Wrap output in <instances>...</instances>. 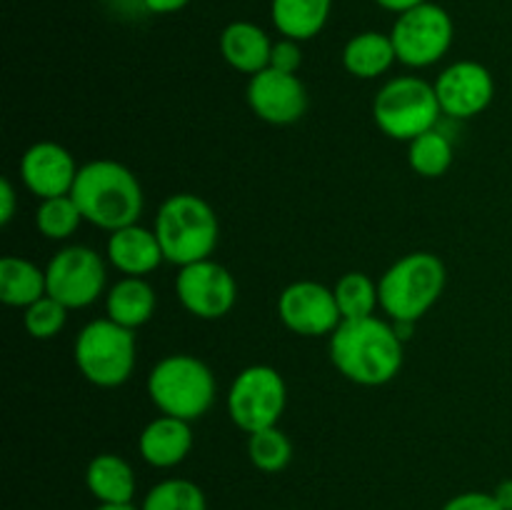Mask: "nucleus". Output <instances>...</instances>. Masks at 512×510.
Here are the masks:
<instances>
[{
  "instance_id": "obj_18",
  "label": "nucleus",
  "mask_w": 512,
  "mask_h": 510,
  "mask_svg": "<svg viewBox=\"0 0 512 510\" xmlns=\"http://www.w3.org/2000/svg\"><path fill=\"white\" fill-rule=\"evenodd\" d=\"M220 53L230 68H235L238 73L255 75L270 68L273 43L263 28L248 23V20H238V23H230L220 35Z\"/></svg>"
},
{
  "instance_id": "obj_8",
  "label": "nucleus",
  "mask_w": 512,
  "mask_h": 510,
  "mask_svg": "<svg viewBox=\"0 0 512 510\" xmlns=\"http://www.w3.org/2000/svg\"><path fill=\"white\" fill-rule=\"evenodd\" d=\"M288 390L283 375L270 365H250L238 378L228 393V413L233 423L248 435L258 430L275 428L285 410Z\"/></svg>"
},
{
  "instance_id": "obj_13",
  "label": "nucleus",
  "mask_w": 512,
  "mask_h": 510,
  "mask_svg": "<svg viewBox=\"0 0 512 510\" xmlns=\"http://www.w3.org/2000/svg\"><path fill=\"white\" fill-rule=\"evenodd\" d=\"M248 103L260 120L273 125H290L308 108V93L295 73L265 68L250 75Z\"/></svg>"
},
{
  "instance_id": "obj_24",
  "label": "nucleus",
  "mask_w": 512,
  "mask_h": 510,
  "mask_svg": "<svg viewBox=\"0 0 512 510\" xmlns=\"http://www.w3.org/2000/svg\"><path fill=\"white\" fill-rule=\"evenodd\" d=\"M410 168L423 178H440L453 163V143L440 130H428L410 140Z\"/></svg>"
},
{
  "instance_id": "obj_28",
  "label": "nucleus",
  "mask_w": 512,
  "mask_h": 510,
  "mask_svg": "<svg viewBox=\"0 0 512 510\" xmlns=\"http://www.w3.org/2000/svg\"><path fill=\"white\" fill-rule=\"evenodd\" d=\"M248 455L258 470H263V473H278L293 458V445H290L288 435L283 430L265 428L250 435Z\"/></svg>"
},
{
  "instance_id": "obj_14",
  "label": "nucleus",
  "mask_w": 512,
  "mask_h": 510,
  "mask_svg": "<svg viewBox=\"0 0 512 510\" xmlns=\"http://www.w3.org/2000/svg\"><path fill=\"white\" fill-rule=\"evenodd\" d=\"M435 93L445 115L468 120L488 108L495 95V83L485 65L475 60H460L440 73Z\"/></svg>"
},
{
  "instance_id": "obj_32",
  "label": "nucleus",
  "mask_w": 512,
  "mask_h": 510,
  "mask_svg": "<svg viewBox=\"0 0 512 510\" xmlns=\"http://www.w3.org/2000/svg\"><path fill=\"white\" fill-rule=\"evenodd\" d=\"M15 203H18V198H15L13 183L8 178H3L0 180V223L3 225H8L13 220Z\"/></svg>"
},
{
  "instance_id": "obj_34",
  "label": "nucleus",
  "mask_w": 512,
  "mask_h": 510,
  "mask_svg": "<svg viewBox=\"0 0 512 510\" xmlns=\"http://www.w3.org/2000/svg\"><path fill=\"white\" fill-rule=\"evenodd\" d=\"M375 3L380 5V8L390 10V13H405V10H413L418 8V5L428 3V0H375Z\"/></svg>"
},
{
  "instance_id": "obj_12",
  "label": "nucleus",
  "mask_w": 512,
  "mask_h": 510,
  "mask_svg": "<svg viewBox=\"0 0 512 510\" xmlns=\"http://www.w3.org/2000/svg\"><path fill=\"white\" fill-rule=\"evenodd\" d=\"M278 313L285 328L305 338L335 333V328L343 323L333 290L313 280L288 285L278 300Z\"/></svg>"
},
{
  "instance_id": "obj_2",
  "label": "nucleus",
  "mask_w": 512,
  "mask_h": 510,
  "mask_svg": "<svg viewBox=\"0 0 512 510\" xmlns=\"http://www.w3.org/2000/svg\"><path fill=\"white\" fill-rule=\"evenodd\" d=\"M70 195L78 203L83 220L110 233L135 225L143 213V188L138 178L115 160H93L83 165Z\"/></svg>"
},
{
  "instance_id": "obj_16",
  "label": "nucleus",
  "mask_w": 512,
  "mask_h": 510,
  "mask_svg": "<svg viewBox=\"0 0 512 510\" xmlns=\"http://www.w3.org/2000/svg\"><path fill=\"white\" fill-rule=\"evenodd\" d=\"M140 455L153 468H173L188 458L193 448V430L188 420L160 415L153 423L145 425L138 440Z\"/></svg>"
},
{
  "instance_id": "obj_19",
  "label": "nucleus",
  "mask_w": 512,
  "mask_h": 510,
  "mask_svg": "<svg viewBox=\"0 0 512 510\" xmlns=\"http://www.w3.org/2000/svg\"><path fill=\"white\" fill-rule=\"evenodd\" d=\"M85 483L100 505L133 503L135 473L120 455H95L85 473Z\"/></svg>"
},
{
  "instance_id": "obj_9",
  "label": "nucleus",
  "mask_w": 512,
  "mask_h": 510,
  "mask_svg": "<svg viewBox=\"0 0 512 510\" xmlns=\"http://www.w3.org/2000/svg\"><path fill=\"white\" fill-rule=\"evenodd\" d=\"M390 38L400 63L410 68H428L453 45V20L440 5L423 3L398 15Z\"/></svg>"
},
{
  "instance_id": "obj_27",
  "label": "nucleus",
  "mask_w": 512,
  "mask_h": 510,
  "mask_svg": "<svg viewBox=\"0 0 512 510\" xmlns=\"http://www.w3.org/2000/svg\"><path fill=\"white\" fill-rule=\"evenodd\" d=\"M205 493L200 485L185 478H170L155 485L143 500L140 510H205Z\"/></svg>"
},
{
  "instance_id": "obj_3",
  "label": "nucleus",
  "mask_w": 512,
  "mask_h": 510,
  "mask_svg": "<svg viewBox=\"0 0 512 510\" xmlns=\"http://www.w3.org/2000/svg\"><path fill=\"white\" fill-rule=\"evenodd\" d=\"M155 235H158L165 260L180 268L200 263V260H208L218 245V215L198 195H170L158 210Z\"/></svg>"
},
{
  "instance_id": "obj_30",
  "label": "nucleus",
  "mask_w": 512,
  "mask_h": 510,
  "mask_svg": "<svg viewBox=\"0 0 512 510\" xmlns=\"http://www.w3.org/2000/svg\"><path fill=\"white\" fill-rule=\"evenodd\" d=\"M300 63H303V50H300L298 40L283 38L273 43V53H270V68L283 70V73H298Z\"/></svg>"
},
{
  "instance_id": "obj_10",
  "label": "nucleus",
  "mask_w": 512,
  "mask_h": 510,
  "mask_svg": "<svg viewBox=\"0 0 512 510\" xmlns=\"http://www.w3.org/2000/svg\"><path fill=\"white\" fill-rule=\"evenodd\" d=\"M50 298L60 300L65 308H85L103 293L105 265L93 248L68 245L58 250L45 268Z\"/></svg>"
},
{
  "instance_id": "obj_29",
  "label": "nucleus",
  "mask_w": 512,
  "mask_h": 510,
  "mask_svg": "<svg viewBox=\"0 0 512 510\" xmlns=\"http://www.w3.org/2000/svg\"><path fill=\"white\" fill-rule=\"evenodd\" d=\"M65 318H68V308L60 300L43 295L35 300L33 305L25 308V330L38 340H50L63 330Z\"/></svg>"
},
{
  "instance_id": "obj_36",
  "label": "nucleus",
  "mask_w": 512,
  "mask_h": 510,
  "mask_svg": "<svg viewBox=\"0 0 512 510\" xmlns=\"http://www.w3.org/2000/svg\"><path fill=\"white\" fill-rule=\"evenodd\" d=\"M95 510H140V508H135L133 503H125V505H98Z\"/></svg>"
},
{
  "instance_id": "obj_31",
  "label": "nucleus",
  "mask_w": 512,
  "mask_h": 510,
  "mask_svg": "<svg viewBox=\"0 0 512 510\" xmlns=\"http://www.w3.org/2000/svg\"><path fill=\"white\" fill-rule=\"evenodd\" d=\"M443 510H503L500 503L495 500L493 493H478V490H470V493H460L455 498H450L443 505Z\"/></svg>"
},
{
  "instance_id": "obj_20",
  "label": "nucleus",
  "mask_w": 512,
  "mask_h": 510,
  "mask_svg": "<svg viewBox=\"0 0 512 510\" xmlns=\"http://www.w3.org/2000/svg\"><path fill=\"white\" fill-rule=\"evenodd\" d=\"M333 0H273L270 18L283 38L310 40L325 28Z\"/></svg>"
},
{
  "instance_id": "obj_35",
  "label": "nucleus",
  "mask_w": 512,
  "mask_h": 510,
  "mask_svg": "<svg viewBox=\"0 0 512 510\" xmlns=\"http://www.w3.org/2000/svg\"><path fill=\"white\" fill-rule=\"evenodd\" d=\"M493 495H495V500L500 503V508L512 510V478L503 480V483L493 490Z\"/></svg>"
},
{
  "instance_id": "obj_6",
  "label": "nucleus",
  "mask_w": 512,
  "mask_h": 510,
  "mask_svg": "<svg viewBox=\"0 0 512 510\" xmlns=\"http://www.w3.org/2000/svg\"><path fill=\"white\" fill-rule=\"evenodd\" d=\"M75 363L85 380L100 388H118L133 375L135 335L115 320H93L75 340Z\"/></svg>"
},
{
  "instance_id": "obj_22",
  "label": "nucleus",
  "mask_w": 512,
  "mask_h": 510,
  "mask_svg": "<svg viewBox=\"0 0 512 510\" xmlns=\"http://www.w3.org/2000/svg\"><path fill=\"white\" fill-rule=\"evenodd\" d=\"M48 295V283H45V270L30 263L25 258L0 260V300L13 308H28L35 300Z\"/></svg>"
},
{
  "instance_id": "obj_4",
  "label": "nucleus",
  "mask_w": 512,
  "mask_h": 510,
  "mask_svg": "<svg viewBox=\"0 0 512 510\" xmlns=\"http://www.w3.org/2000/svg\"><path fill=\"white\" fill-rule=\"evenodd\" d=\"M443 288V260L433 253H410L400 258L380 280V305L395 323L413 325L438 303Z\"/></svg>"
},
{
  "instance_id": "obj_23",
  "label": "nucleus",
  "mask_w": 512,
  "mask_h": 510,
  "mask_svg": "<svg viewBox=\"0 0 512 510\" xmlns=\"http://www.w3.org/2000/svg\"><path fill=\"white\" fill-rule=\"evenodd\" d=\"M155 313V290L143 278H123L108 295V318L123 328H140Z\"/></svg>"
},
{
  "instance_id": "obj_25",
  "label": "nucleus",
  "mask_w": 512,
  "mask_h": 510,
  "mask_svg": "<svg viewBox=\"0 0 512 510\" xmlns=\"http://www.w3.org/2000/svg\"><path fill=\"white\" fill-rule=\"evenodd\" d=\"M335 300L343 320H358L370 318L375 313V305L380 303L378 285L368 278L365 273H348L338 280L333 288Z\"/></svg>"
},
{
  "instance_id": "obj_7",
  "label": "nucleus",
  "mask_w": 512,
  "mask_h": 510,
  "mask_svg": "<svg viewBox=\"0 0 512 510\" xmlns=\"http://www.w3.org/2000/svg\"><path fill=\"white\" fill-rule=\"evenodd\" d=\"M440 100L435 85L420 78H395L380 88L373 103V118L385 135L395 140H413L435 128Z\"/></svg>"
},
{
  "instance_id": "obj_1",
  "label": "nucleus",
  "mask_w": 512,
  "mask_h": 510,
  "mask_svg": "<svg viewBox=\"0 0 512 510\" xmlns=\"http://www.w3.org/2000/svg\"><path fill=\"white\" fill-rule=\"evenodd\" d=\"M330 358L335 368L358 385H385L403 365V338L393 325L375 318L343 320L330 333Z\"/></svg>"
},
{
  "instance_id": "obj_21",
  "label": "nucleus",
  "mask_w": 512,
  "mask_h": 510,
  "mask_svg": "<svg viewBox=\"0 0 512 510\" xmlns=\"http://www.w3.org/2000/svg\"><path fill=\"white\" fill-rule=\"evenodd\" d=\"M395 60H398V53H395L393 38L375 33V30L353 35L343 50L345 70L363 80H373L383 75Z\"/></svg>"
},
{
  "instance_id": "obj_5",
  "label": "nucleus",
  "mask_w": 512,
  "mask_h": 510,
  "mask_svg": "<svg viewBox=\"0 0 512 510\" xmlns=\"http://www.w3.org/2000/svg\"><path fill=\"white\" fill-rule=\"evenodd\" d=\"M148 393L160 413L190 423L213 405L215 378L208 365L193 355H168L150 373Z\"/></svg>"
},
{
  "instance_id": "obj_15",
  "label": "nucleus",
  "mask_w": 512,
  "mask_h": 510,
  "mask_svg": "<svg viewBox=\"0 0 512 510\" xmlns=\"http://www.w3.org/2000/svg\"><path fill=\"white\" fill-rule=\"evenodd\" d=\"M20 178L25 188L40 200L58 198V195H70L78 178V165L63 145L45 140L25 150L20 160Z\"/></svg>"
},
{
  "instance_id": "obj_11",
  "label": "nucleus",
  "mask_w": 512,
  "mask_h": 510,
  "mask_svg": "<svg viewBox=\"0 0 512 510\" xmlns=\"http://www.w3.org/2000/svg\"><path fill=\"white\" fill-rule=\"evenodd\" d=\"M175 290L183 308L203 320H218L228 315L238 298V285L230 270L210 258L183 265Z\"/></svg>"
},
{
  "instance_id": "obj_33",
  "label": "nucleus",
  "mask_w": 512,
  "mask_h": 510,
  "mask_svg": "<svg viewBox=\"0 0 512 510\" xmlns=\"http://www.w3.org/2000/svg\"><path fill=\"white\" fill-rule=\"evenodd\" d=\"M188 3L190 0H143L145 10H150V13L155 15L178 13V10H183Z\"/></svg>"
},
{
  "instance_id": "obj_17",
  "label": "nucleus",
  "mask_w": 512,
  "mask_h": 510,
  "mask_svg": "<svg viewBox=\"0 0 512 510\" xmlns=\"http://www.w3.org/2000/svg\"><path fill=\"white\" fill-rule=\"evenodd\" d=\"M108 258L120 273H125L128 278H140L145 273H153L165 255L155 230L140 228L135 223L110 233Z\"/></svg>"
},
{
  "instance_id": "obj_26",
  "label": "nucleus",
  "mask_w": 512,
  "mask_h": 510,
  "mask_svg": "<svg viewBox=\"0 0 512 510\" xmlns=\"http://www.w3.org/2000/svg\"><path fill=\"white\" fill-rule=\"evenodd\" d=\"M83 213L73 195H58V198L40 200V208L35 213V225L40 233L50 240H65L78 230Z\"/></svg>"
}]
</instances>
